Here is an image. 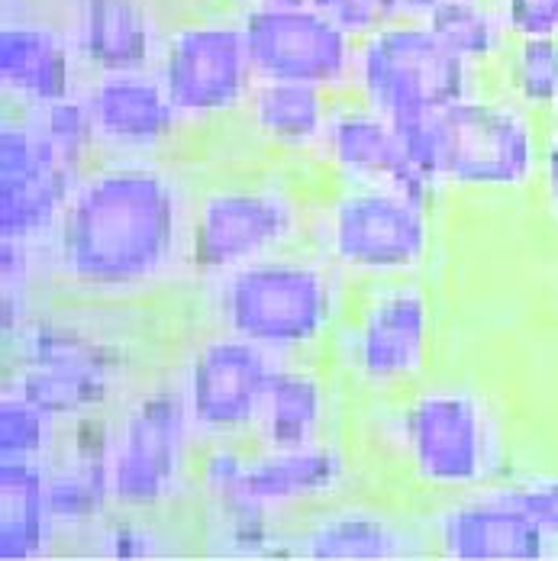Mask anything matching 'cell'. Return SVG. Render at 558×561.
Here are the masks:
<instances>
[{
  "label": "cell",
  "instance_id": "6da1fadb",
  "mask_svg": "<svg viewBox=\"0 0 558 561\" xmlns=\"http://www.w3.org/2000/svg\"><path fill=\"white\" fill-rule=\"evenodd\" d=\"M191 207L184 181L152 156H113L81 174L46 265L84 297H129L187 262Z\"/></svg>",
  "mask_w": 558,
  "mask_h": 561
},
{
  "label": "cell",
  "instance_id": "7a4b0ae2",
  "mask_svg": "<svg viewBox=\"0 0 558 561\" xmlns=\"http://www.w3.org/2000/svg\"><path fill=\"white\" fill-rule=\"evenodd\" d=\"M394 129L433 184L465 194L533 187L546 139V123L491 84L446 111L400 119Z\"/></svg>",
  "mask_w": 558,
  "mask_h": 561
},
{
  "label": "cell",
  "instance_id": "3957f363",
  "mask_svg": "<svg viewBox=\"0 0 558 561\" xmlns=\"http://www.w3.org/2000/svg\"><path fill=\"white\" fill-rule=\"evenodd\" d=\"M391 439L410 481L455 497L488 488L503 471L498 410L468 385H413L397 400Z\"/></svg>",
  "mask_w": 558,
  "mask_h": 561
},
{
  "label": "cell",
  "instance_id": "277c9868",
  "mask_svg": "<svg viewBox=\"0 0 558 561\" xmlns=\"http://www.w3.org/2000/svg\"><path fill=\"white\" fill-rule=\"evenodd\" d=\"M210 284L224 333L249 339L275 358L317 348L342 317V284L327 259L281 252Z\"/></svg>",
  "mask_w": 558,
  "mask_h": 561
},
{
  "label": "cell",
  "instance_id": "5b68a950",
  "mask_svg": "<svg viewBox=\"0 0 558 561\" xmlns=\"http://www.w3.org/2000/svg\"><path fill=\"white\" fill-rule=\"evenodd\" d=\"M7 348L13 355L7 391L33 400L65 426L107 410L126 378L119 342L75 317L33 313Z\"/></svg>",
  "mask_w": 558,
  "mask_h": 561
},
{
  "label": "cell",
  "instance_id": "8992f818",
  "mask_svg": "<svg viewBox=\"0 0 558 561\" xmlns=\"http://www.w3.org/2000/svg\"><path fill=\"white\" fill-rule=\"evenodd\" d=\"M433 207L378 184H342L317 220L320 259L358 278H410L433 252Z\"/></svg>",
  "mask_w": 558,
  "mask_h": 561
},
{
  "label": "cell",
  "instance_id": "52a82bcc",
  "mask_svg": "<svg viewBox=\"0 0 558 561\" xmlns=\"http://www.w3.org/2000/svg\"><path fill=\"white\" fill-rule=\"evenodd\" d=\"M485 71L446 49L423 20H394L355 46L352 91L391 123L446 111L485 88Z\"/></svg>",
  "mask_w": 558,
  "mask_h": 561
},
{
  "label": "cell",
  "instance_id": "ba28073f",
  "mask_svg": "<svg viewBox=\"0 0 558 561\" xmlns=\"http://www.w3.org/2000/svg\"><path fill=\"white\" fill-rule=\"evenodd\" d=\"M300 232L304 207L281 181H220L194 197L187 265L201 278L217 280L287 252Z\"/></svg>",
  "mask_w": 558,
  "mask_h": 561
},
{
  "label": "cell",
  "instance_id": "9c48e42d",
  "mask_svg": "<svg viewBox=\"0 0 558 561\" xmlns=\"http://www.w3.org/2000/svg\"><path fill=\"white\" fill-rule=\"evenodd\" d=\"M194 430L178 385L139 391L111 426V488L116 510L168 506L194 474Z\"/></svg>",
  "mask_w": 558,
  "mask_h": 561
},
{
  "label": "cell",
  "instance_id": "30bf717a",
  "mask_svg": "<svg viewBox=\"0 0 558 561\" xmlns=\"http://www.w3.org/2000/svg\"><path fill=\"white\" fill-rule=\"evenodd\" d=\"M436 336L430 290L413 278L385 280L339 330V362L365 391L420 385Z\"/></svg>",
  "mask_w": 558,
  "mask_h": 561
},
{
  "label": "cell",
  "instance_id": "8fae6325",
  "mask_svg": "<svg viewBox=\"0 0 558 561\" xmlns=\"http://www.w3.org/2000/svg\"><path fill=\"white\" fill-rule=\"evenodd\" d=\"M156 75L184 123L239 113L259 81L239 16H197L174 26L166 33Z\"/></svg>",
  "mask_w": 558,
  "mask_h": 561
},
{
  "label": "cell",
  "instance_id": "7c38bea8",
  "mask_svg": "<svg viewBox=\"0 0 558 561\" xmlns=\"http://www.w3.org/2000/svg\"><path fill=\"white\" fill-rule=\"evenodd\" d=\"M275 365L272 352L232 333L197 342L178 378L194 439L207 446L252 436Z\"/></svg>",
  "mask_w": 558,
  "mask_h": 561
},
{
  "label": "cell",
  "instance_id": "4fadbf2b",
  "mask_svg": "<svg viewBox=\"0 0 558 561\" xmlns=\"http://www.w3.org/2000/svg\"><path fill=\"white\" fill-rule=\"evenodd\" d=\"M239 26L259 81H294L323 91L352 84L358 43L310 3L246 7Z\"/></svg>",
  "mask_w": 558,
  "mask_h": 561
},
{
  "label": "cell",
  "instance_id": "5bb4252c",
  "mask_svg": "<svg viewBox=\"0 0 558 561\" xmlns=\"http://www.w3.org/2000/svg\"><path fill=\"white\" fill-rule=\"evenodd\" d=\"M81 174L68 169L26 113L0 123V239L46 245Z\"/></svg>",
  "mask_w": 558,
  "mask_h": 561
},
{
  "label": "cell",
  "instance_id": "9a60e30c",
  "mask_svg": "<svg viewBox=\"0 0 558 561\" xmlns=\"http://www.w3.org/2000/svg\"><path fill=\"white\" fill-rule=\"evenodd\" d=\"M433 552L452 561H543L556 549L546 533L491 488L446 497L430 516Z\"/></svg>",
  "mask_w": 558,
  "mask_h": 561
},
{
  "label": "cell",
  "instance_id": "2e32d148",
  "mask_svg": "<svg viewBox=\"0 0 558 561\" xmlns=\"http://www.w3.org/2000/svg\"><path fill=\"white\" fill-rule=\"evenodd\" d=\"M287 542L291 556L310 561H400L433 549L430 519L358 501L323 504Z\"/></svg>",
  "mask_w": 558,
  "mask_h": 561
},
{
  "label": "cell",
  "instance_id": "e0dca14e",
  "mask_svg": "<svg viewBox=\"0 0 558 561\" xmlns=\"http://www.w3.org/2000/svg\"><path fill=\"white\" fill-rule=\"evenodd\" d=\"M320 152L327 165L342 178V184L397 187L430 207L443 194L440 184H433L413 165L391 119L365 107L358 98L333 104Z\"/></svg>",
  "mask_w": 558,
  "mask_h": 561
},
{
  "label": "cell",
  "instance_id": "ac0fdd59",
  "mask_svg": "<svg viewBox=\"0 0 558 561\" xmlns=\"http://www.w3.org/2000/svg\"><path fill=\"white\" fill-rule=\"evenodd\" d=\"M81 91L94 113L101 149L116 156H156L184 123L156 71L94 75Z\"/></svg>",
  "mask_w": 558,
  "mask_h": 561
},
{
  "label": "cell",
  "instance_id": "d6986e66",
  "mask_svg": "<svg viewBox=\"0 0 558 561\" xmlns=\"http://www.w3.org/2000/svg\"><path fill=\"white\" fill-rule=\"evenodd\" d=\"M352 478L349 451L335 439H320L297 449H255L246 461V497L265 513L281 516L297 506L335 501Z\"/></svg>",
  "mask_w": 558,
  "mask_h": 561
},
{
  "label": "cell",
  "instance_id": "ffe728a7",
  "mask_svg": "<svg viewBox=\"0 0 558 561\" xmlns=\"http://www.w3.org/2000/svg\"><path fill=\"white\" fill-rule=\"evenodd\" d=\"M68 39L94 75L156 71L166 46L149 0H71Z\"/></svg>",
  "mask_w": 558,
  "mask_h": 561
},
{
  "label": "cell",
  "instance_id": "44dd1931",
  "mask_svg": "<svg viewBox=\"0 0 558 561\" xmlns=\"http://www.w3.org/2000/svg\"><path fill=\"white\" fill-rule=\"evenodd\" d=\"M71 439L46 461V494L58 533H91L113 506L111 426L98 416L71 423Z\"/></svg>",
  "mask_w": 558,
  "mask_h": 561
},
{
  "label": "cell",
  "instance_id": "7402d4cb",
  "mask_svg": "<svg viewBox=\"0 0 558 561\" xmlns=\"http://www.w3.org/2000/svg\"><path fill=\"white\" fill-rule=\"evenodd\" d=\"M78 53L65 33L36 20L0 26V88L23 111L46 107L78 91Z\"/></svg>",
  "mask_w": 558,
  "mask_h": 561
},
{
  "label": "cell",
  "instance_id": "603a6c76",
  "mask_svg": "<svg viewBox=\"0 0 558 561\" xmlns=\"http://www.w3.org/2000/svg\"><path fill=\"white\" fill-rule=\"evenodd\" d=\"M330 413L333 400L327 375L307 362L278 358L252 430L255 449H297L320 443L327 439Z\"/></svg>",
  "mask_w": 558,
  "mask_h": 561
},
{
  "label": "cell",
  "instance_id": "cb8c5ba5",
  "mask_svg": "<svg viewBox=\"0 0 558 561\" xmlns=\"http://www.w3.org/2000/svg\"><path fill=\"white\" fill-rule=\"evenodd\" d=\"M246 119L259 142L278 152H310L320 149L333 98L323 88L314 84H294V81H255Z\"/></svg>",
  "mask_w": 558,
  "mask_h": 561
},
{
  "label": "cell",
  "instance_id": "d4e9b609",
  "mask_svg": "<svg viewBox=\"0 0 558 561\" xmlns=\"http://www.w3.org/2000/svg\"><path fill=\"white\" fill-rule=\"evenodd\" d=\"M46 465L0 461V561H36L56 542Z\"/></svg>",
  "mask_w": 558,
  "mask_h": 561
},
{
  "label": "cell",
  "instance_id": "484cf974",
  "mask_svg": "<svg viewBox=\"0 0 558 561\" xmlns=\"http://www.w3.org/2000/svg\"><path fill=\"white\" fill-rule=\"evenodd\" d=\"M423 23L446 49L478 71H491L513 39L498 0H443Z\"/></svg>",
  "mask_w": 558,
  "mask_h": 561
},
{
  "label": "cell",
  "instance_id": "4316f807",
  "mask_svg": "<svg viewBox=\"0 0 558 561\" xmlns=\"http://www.w3.org/2000/svg\"><path fill=\"white\" fill-rule=\"evenodd\" d=\"M491 71L501 75L498 91L546 126L558 123V36H513Z\"/></svg>",
  "mask_w": 558,
  "mask_h": 561
},
{
  "label": "cell",
  "instance_id": "83f0119b",
  "mask_svg": "<svg viewBox=\"0 0 558 561\" xmlns=\"http://www.w3.org/2000/svg\"><path fill=\"white\" fill-rule=\"evenodd\" d=\"M23 113L46 136V142L56 149V156L68 169L84 174L94 165V152H101V136H98V123H94V113H91L84 91H75L46 107Z\"/></svg>",
  "mask_w": 558,
  "mask_h": 561
},
{
  "label": "cell",
  "instance_id": "f1b7e54d",
  "mask_svg": "<svg viewBox=\"0 0 558 561\" xmlns=\"http://www.w3.org/2000/svg\"><path fill=\"white\" fill-rule=\"evenodd\" d=\"M58 423L53 413L13 391L0 393V461L46 465L58 449Z\"/></svg>",
  "mask_w": 558,
  "mask_h": 561
},
{
  "label": "cell",
  "instance_id": "f546056e",
  "mask_svg": "<svg viewBox=\"0 0 558 561\" xmlns=\"http://www.w3.org/2000/svg\"><path fill=\"white\" fill-rule=\"evenodd\" d=\"M88 539L98 559L143 561L168 556V539L162 536V529L152 519H146V513L139 510H119V516H104L88 533Z\"/></svg>",
  "mask_w": 558,
  "mask_h": 561
},
{
  "label": "cell",
  "instance_id": "4dcf8cb0",
  "mask_svg": "<svg viewBox=\"0 0 558 561\" xmlns=\"http://www.w3.org/2000/svg\"><path fill=\"white\" fill-rule=\"evenodd\" d=\"M498 497L516 510H523L553 542L558 556V471H536V474H516L506 481L488 484Z\"/></svg>",
  "mask_w": 558,
  "mask_h": 561
},
{
  "label": "cell",
  "instance_id": "1f68e13d",
  "mask_svg": "<svg viewBox=\"0 0 558 561\" xmlns=\"http://www.w3.org/2000/svg\"><path fill=\"white\" fill-rule=\"evenodd\" d=\"M317 13H323L342 33H349L355 43L368 33L388 26L397 16L394 0H307Z\"/></svg>",
  "mask_w": 558,
  "mask_h": 561
},
{
  "label": "cell",
  "instance_id": "d6a6232c",
  "mask_svg": "<svg viewBox=\"0 0 558 561\" xmlns=\"http://www.w3.org/2000/svg\"><path fill=\"white\" fill-rule=\"evenodd\" d=\"M510 36H558V0H498Z\"/></svg>",
  "mask_w": 558,
  "mask_h": 561
},
{
  "label": "cell",
  "instance_id": "836d02e7",
  "mask_svg": "<svg viewBox=\"0 0 558 561\" xmlns=\"http://www.w3.org/2000/svg\"><path fill=\"white\" fill-rule=\"evenodd\" d=\"M536 184L543 191V201L558 224V123L546 126V139H543V156H539V174Z\"/></svg>",
  "mask_w": 558,
  "mask_h": 561
},
{
  "label": "cell",
  "instance_id": "e575fe53",
  "mask_svg": "<svg viewBox=\"0 0 558 561\" xmlns=\"http://www.w3.org/2000/svg\"><path fill=\"white\" fill-rule=\"evenodd\" d=\"M443 0H394L400 20H426Z\"/></svg>",
  "mask_w": 558,
  "mask_h": 561
},
{
  "label": "cell",
  "instance_id": "d590c367",
  "mask_svg": "<svg viewBox=\"0 0 558 561\" xmlns=\"http://www.w3.org/2000/svg\"><path fill=\"white\" fill-rule=\"evenodd\" d=\"M307 0H249V7H304Z\"/></svg>",
  "mask_w": 558,
  "mask_h": 561
}]
</instances>
